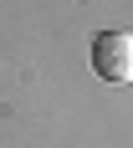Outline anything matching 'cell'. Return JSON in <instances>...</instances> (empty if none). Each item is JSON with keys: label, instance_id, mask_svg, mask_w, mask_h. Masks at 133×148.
I'll use <instances>...</instances> for the list:
<instances>
[{"label": "cell", "instance_id": "cell-1", "mask_svg": "<svg viewBox=\"0 0 133 148\" xmlns=\"http://www.w3.org/2000/svg\"><path fill=\"white\" fill-rule=\"evenodd\" d=\"M92 72L103 82H133V31H97L92 36Z\"/></svg>", "mask_w": 133, "mask_h": 148}]
</instances>
